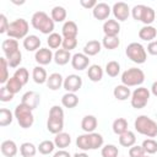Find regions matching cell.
<instances>
[{
  "label": "cell",
  "mask_w": 157,
  "mask_h": 157,
  "mask_svg": "<svg viewBox=\"0 0 157 157\" xmlns=\"http://www.w3.org/2000/svg\"><path fill=\"white\" fill-rule=\"evenodd\" d=\"M64 85V77L59 74V72H53L48 76V80H47V86L49 90L52 91H56L59 90L61 86Z\"/></svg>",
  "instance_id": "cell-19"
},
{
  "label": "cell",
  "mask_w": 157,
  "mask_h": 157,
  "mask_svg": "<svg viewBox=\"0 0 157 157\" xmlns=\"http://www.w3.org/2000/svg\"><path fill=\"white\" fill-rule=\"evenodd\" d=\"M112 12L114 15V18L119 22H123V21H126L130 16V7L126 2H123V1H119V2H115L112 7Z\"/></svg>",
  "instance_id": "cell-8"
},
{
  "label": "cell",
  "mask_w": 157,
  "mask_h": 157,
  "mask_svg": "<svg viewBox=\"0 0 157 157\" xmlns=\"http://www.w3.org/2000/svg\"><path fill=\"white\" fill-rule=\"evenodd\" d=\"M157 37V29L153 26H144L139 31V38L146 42H152Z\"/></svg>",
  "instance_id": "cell-22"
},
{
  "label": "cell",
  "mask_w": 157,
  "mask_h": 157,
  "mask_svg": "<svg viewBox=\"0 0 157 157\" xmlns=\"http://www.w3.org/2000/svg\"><path fill=\"white\" fill-rule=\"evenodd\" d=\"M64 90L66 92H71V93H76L81 87H82V78L78 75L71 74L67 75L64 78V85H63Z\"/></svg>",
  "instance_id": "cell-9"
},
{
  "label": "cell",
  "mask_w": 157,
  "mask_h": 157,
  "mask_svg": "<svg viewBox=\"0 0 157 157\" xmlns=\"http://www.w3.org/2000/svg\"><path fill=\"white\" fill-rule=\"evenodd\" d=\"M54 21L44 11H37L32 15L31 25L34 29L39 31L43 34H52L54 31Z\"/></svg>",
  "instance_id": "cell-1"
},
{
  "label": "cell",
  "mask_w": 157,
  "mask_h": 157,
  "mask_svg": "<svg viewBox=\"0 0 157 157\" xmlns=\"http://www.w3.org/2000/svg\"><path fill=\"white\" fill-rule=\"evenodd\" d=\"M1 49L5 54V56L20 50L18 49V42L17 39H13V38H9V39H5L2 43H1Z\"/></svg>",
  "instance_id": "cell-26"
},
{
  "label": "cell",
  "mask_w": 157,
  "mask_h": 157,
  "mask_svg": "<svg viewBox=\"0 0 157 157\" xmlns=\"http://www.w3.org/2000/svg\"><path fill=\"white\" fill-rule=\"evenodd\" d=\"M21 103L33 110V109H36L39 105V103H40V96L37 92H34V91H28V92H26L22 96Z\"/></svg>",
  "instance_id": "cell-13"
},
{
  "label": "cell",
  "mask_w": 157,
  "mask_h": 157,
  "mask_svg": "<svg viewBox=\"0 0 157 157\" xmlns=\"http://www.w3.org/2000/svg\"><path fill=\"white\" fill-rule=\"evenodd\" d=\"M53 157H71V155L67 151H65V150H59V151H56L54 153Z\"/></svg>",
  "instance_id": "cell-55"
},
{
  "label": "cell",
  "mask_w": 157,
  "mask_h": 157,
  "mask_svg": "<svg viewBox=\"0 0 157 157\" xmlns=\"http://www.w3.org/2000/svg\"><path fill=\"white\" fill-rule=\"evenodd\" d=\"M13 77L17 78V80L22 83V86H25V85L28 82V80H29L28 70H27L26 67H18V69H16V71H15V74H13Z\"/></svg>",
  "instance_id": "cell-45"
},
{
  "label": "cell",
  "mask_w": 157,
  "mask_h": 157,
  "mask_svg": "<svg viewBox=\"0 0 157 157\" xmlns=\"http://www.w3.org/2000/svg\"><path fill=\"white\" fill-rule=\"evenodd\" d=\"M146 152L142 148V146L139 145H134L129 148V157H145Z\"/></svg>",
  "instance_id": "cell-49"
},
{
  "label": "cell",
  "mask_w": 157,
  "mask_h": 157,
  "mask_svg": "<svg viewBox=\"0 0 157 157\" xmlns=\"http://www.w3.org/2000/svg\"><path fill=\"white\" fill-rule=\"evenodd\" d=\"M105 72L110 77H117L120 72V64L115 60H110L105 65Z\"/></svg>",
  "instance_id": "cell-40"
},
{
  "label": "cell",
  "mask_w": 157,
  "mask_h": 157,
  "mask_svg": "<svg viewBox=\"0 0 157 157\" xmlns=\"http://www.w3.org/2000/svg\"><path fill=\"white\" fill-rule=\"evenodd\" d=\"M66 10L63 6H54L50 12V17L54 22H64L66 20Z\"/></svg>",
  "instance_id": "cell-33"
},
{
  "label": "cell",
  "mask_w": 157,
  "mask_h": 157,
  "mask_svg": "<svg viewBox=\"0 0 157 157\" xmlns=\"http://www.w3.org/2000/svg\"><path fill=\"white\" fill-rule=\"evenodd\" d=\"M61 104L65 108H75L78 104V97L76 93H71V92H66L63 97H61Z\"/></svg>",
  "instance_id": "cell-31"
},
{
  "label": "cell",
  "mask_w": 157,
  "mask_h": 157,
  "mask_svg": "<svg viewBox=\"0 0 157 157\" xmlns=\"http://www.w3.org/2000/svg\"><path fill=\"white\" fill-rule=\"evenodd\" d=\"M87 76L92 82H99L103 78V69L97 64L90 65L87 70Z\"/></svg>",
  "instance_id": "cell-27"
},
{
  "label": "cell",
  "mask_w": 157,
  "mask_h": 157,
  "mask_svg": "<svg viewBox=\"0 0 157 157\" xmlns=\"http://www.w3.org/2000/svg\"><path fill=\"white\" fill-rule=\"evenodd\" d=\"M121 83L128 87L140 86L145 81V72L139 67H130L121 74Z\"/></svg>",
  "instance_id": "cell-4"
},
{
  "label": "cell",
  "mask_w": 157,
  "mask_h": 157,
  "mask_svg": "<svg viewBox=\"0 0 157 157\" xmlns=\"http://www.w3.org/2000/svg\"><path fill=\"white\" fill-rule=\"evenodd\" d=\"M13 115L18 123V125L23 129H28L33 125L34 123V115H33V110L29 109L28 107H26L25 104L20 103L16 105Z\"/></svg>",
  "instance_id": "cell-3"
},
{
  "label": "cell",
  "mask_w": 157,
  "mask_h": 157,
  "mask_svg": "<svg viewBox=\"0 0 157 157\" xmlns=\"http://www.w3.org/2000/svg\"><path fill=\"white\" fill-rule=\"evenodd\" d=\"M156 13L155 10L151 6H146L142 5V10H141V16H140V21L142 23H145V26H151V23L155 21Z\"/></svg>",
  "instance_id": "cell-20"
},
{
  "label": "cell",
  "mask_w": 157,
  "mask_h": 157,
  "mask_svg": "<svg viewBox=\"0 0 157 157\" xmlns=\"http://www.w3.org/2000/svg\"><path fill=\"white\" fill-rule=\"evenodd\" d=\"M48 118L64 120V110H63V108L59 107V105H53L50 108V110H49V117Z\"/></svg>",
  "instance_id": "cell-48"
},
{
  "label": "cell",
  "mask_w": 157,
  "mask_h": 157,
  "mask_svg": "<svg viewBox=\"0 0 157 157\" xmlns=\"http://www.w3.org/2000/svg\"><path fill=\"white\" fill-rule=\"evenodd\" d=\"M72 157H90V156H88L86 152H83V151H82V152H76Z\"/></svg>",
  "instance_id": "cell-57"
},
{
  "label": "cell",
  "mask_w": 157,
  "mask_h": 157,
  "mask_svg": "<svg viewBox=\"0 0 157 157\" xmlns=\"http://www.w3.org/2000/svg\"><path fill=\"white\" fill-rule=\"evenodd\" d=\"M71 66L77 71H82L90 67V56L83 53H76L71 58Z\"/></svg>",
  "instance_id": "cell-10"
},
{
  "label": "cell",
  "mask_w": 157,
  "mask_h": 157,
  "mask_svg": "<svg viewBox=\"0 0 157 157\" xmlns=\"http://www.w3.org/2000/svg\"><path fill=\"white\" fill-rule=\"evenodd\" d=\"M150 90L146 88V87H137L135 88V91L131 93V98H130V103H131V107L135 108V109H142L146 107V104L148 103V99H150Z\"/></svg>",
  "instance_id": "cell-7"
},
{
  "label": "cell",
  "mask_w": 157,
  "mask_h": 157,
  "mask_svg": "<svg viewBox=\"0 0 157 157\" xmlns=\"http://www.w3.org/2000/svg\"><path fill=\"white\" fill-rule=\"evenodd\" d=\"M90 139H91V147H92V150H97V148H99V147L103 146L104 140H103V136L101 134H98V132H91L90 134Z\"/></svg>",
  "instance_id": "cell-47"
},
{
  "label": "cell",
  "mask_w": 157,
  "mask_h": 157,
  "mask_svg": "<svg viewBox=\"0 0 157 157\" xmlns=\"http://www.w3.org/2000/svg\"><path fill=\"white\" fill-rule=\"evenodd\" d=\"M102 49V43L96 40V39H92V40H88L85 47H83V54H86L87 56H94L97 55Z\"/></svg>",
  "instance_id": "cell-21"
},
{
  "label": "cell",
  "mask_w": 157,
  "mask_h": 157,
  "mask_svg": "<svg viewBox=\"0 0 157 157\" xmlns=\"http://www.w3.org/2000/svg\"><path fill=\"white\" fill-rule=\"evenodd\" d=\"M136 144V136L132 131L128 130L124 134L119 135V145L123 147H131Z\"/></svg>",
  "instance_id": "cell-30"
},
{
  "label": "cell",
  "mask_w": 157,
  "mask_h": 157,
  "mask_svg": "<svg viewBox=\"0 0 157 157\" xmlns=\"http://www.w3.org/2000/svg\"><path fill=\"white\" fill-rule=\"evenodd\" d=\"M4 86H5V87L11 92V93H13V94H16L17 92H20V91H21V88L23 87V86H22V83H21L17 78H15L13 76H12V77H10V78H9V81H7Z\"/></svg>",
  "instance_id": "cell-42"
},
{
  "label": "cell",
  "mask_w": 157,
  "mask_h": 157,
  "mask_svg": "<svg viewBox=\"0 0 157 157\" xmlns=\"http://www.w3.org/2000/svg\"><path fill=\"white\" fill-rule=\"evenodd\" d=\"M110 12H112V9L105 2H98L94 6V9L92 10L93 17L96 20H98V21H104V20L107 21L108 17H109V15H110Z\"/></svg>",
  "instance_id": "cell-12"
},
{
  "label": "cell",
  "mask_w": 157,
  "mask_h": 157,
  "mask_svg": "<svg viewBox=\"0 0 157 157\" xmlns=\"http://www.w3.org/2000/svg\"><path fill=\"white\" fill-rule=\"evenodd\" d=\"M97 124H98V121L94 115H85L81 120V129L85 132L91 134V132H94Z\"/></svg>",
  "instance_id": "cell-17"
},
{
  "label": "cell",
  "mask_w": 157,
  "mask_h": 157,
  "mask_svg": "<svg viewBox=\"0 0 157 157\" xmlns=\"http://www.w3.org/2000/svg\"><path fill=\"white\" fill-rule=\"evenodd\" d=\"M142 148L147 155H153L157 152V141L155 139H146L142 141Z\"/></svg>",
  "instance_id": "cell-44"
},
{
  "label": "cell",
  "mask_w": 157,
  "mask_h": 157,
  "mask_svg": "<svg viewBox=\"0 0 157 157\" xmlns=\"http://www.w3.org/2000/svg\"><path fill=\"white\" fill-rule=\"evenodd\" d=\"M34 60L38 63V65L44 66V65L50 64L52 60H54V54H53L52 49H49V48H40L36 52Z\"/></svg>",
  "instance_id": "cell-11"
},
{
  "label": "cell",
  "mask_w": 157,
  "mask_h": 157,
  "mask_svg": "<svg viewBox=\"0 0 157 157\" xmlns=\"http://www.w3.org/2000/svg\"><path fill=\"white\" fill-rule=\"evenodd\" d=\"M113 96L118 101H126L128 98L131 97V91H130V88L128 86H125V85L121 83V85H118V86L114 87Z\"/></svg>",
  "instance_id": "cell-24"
},
{
  "label": "cell",
  "mask_w": 157,
  "mask_h": 157,
  "mask_svg": "<svg viewBox=\"0 0 157 157\" xmlns=\"http://www.w3.org/2000/svg\"><path fill=\"white\" fill-rule=\"evenodd\" d=\"M151 93H152L155 97H157V81H155V82L152 83V86H151Z\"/></svg>",
  "instance_id": "cell-56"
},
{
  "label": "cell",
  "mask_w": 157,
  "mask_h": 157,
  "mask_svg": "<svg viewBox=\"0 0 157 157\" xmlns=\"http://www.w3.org/2000/svg\"><path fill=\"white\" fill-rule=\"evenodd\" d=\"M0 148H1V153L5 157H15L17 155V151H18L16 142L12 141V140H5V141H2Z\"/></svg>",
  "instance_id": "cell-18"
},
{
  "label": "cell",
  "mask_w": 157,
  "mask_h": 157,
  "mask_svg": "<svg viewBox=\"0 0 157 157\" xmlns=\"http://www.w3.org/2000/svg\"><path fill=\"white\" fill-rule=\"evenodd\" d=\"M13 118H15V115H13V113L10 109L1 108V110H0V126L4 128V126L10 125L12 123Z\"/></svg>",
  "instance_id": "cell-36"
},
{
  "label": "cell",
  "mask_w": 157,
  "mask_h": 157,
  "mask_svg": "<svg viewBox=\"0 0 157 157\" xmlns=\"http://www.w3.org/2000/svg\"><path fill=\"white\" fill-rule=\"evenodd\" d=\"M13 93H11L5 86H2L1 88H0V101L1 102H10V101H12L13 99Z\"/></svg>",
  "instance_id": "cell-51"
},
{
  "label": "cell",
  "mask_w": 157,
  "mask_h": 157,
  "mask_svg": "<svg viewBox=\"0 0 157 157\" xmlns=\"http://www.w3.org/2000/svg\"><path fill=\"white\" fill-rule=\"evenodd\" d=\"M32 78L36 83L38 85H43V83H47V80H48V75H47V71L43 66L40 65H37L33 67V71H32Z\"/></svg>",
  "instance_id": "cell-23"
},
{
  "label": "cell",
  "mask_w": 157,
  "mask_h": 157,
  "mask_svg": "<svg viewBox=\"0 0 157 157\" xmlns=\"http://www.w3.org/2000/svg\"><path fill=\"white\" fill-rule=\"evenodd\" d=\"M101 155H102V157H118V155H119V148H118L115 145L108 144V145H105V146L102 147Z\"/></svg>",
  "instance_id": "cell-43"
},
{
  "label": "cell",
  "mask_w": 157,
  "mask_h": 157,
  "mask_svg": "<svg viewBox=\"0 0 157 157\" xmlns=\"http://www.w3.org/2000/svg\"><path fill=\"white\" fill-rule=\"evenodd\" d=\"M103 32L104 36H113V37H118L119 32H120V25L117 20H107L103 23Z\"/></svg>",
  "instance_id": "cell-16"
},
{
  "label": "cell",
  "mask_w": 157,
  "mask_h": 157,
  "mask_svg": "<svg viewBox=\"0 0 157 157\" xmlns=\"http://www.w3.org/2000/svg\"><path fill=\"white\" fill-rule=\"evenodd\" d=\"M63 39H64V38H63L61 34L53 32L52 34H49V37H48V39H47V44H48L49 49H56V50H58V48L63 44Z\"/></svg>",
  "instance_id": "cell-37"
},
{
  "label": "cell",
  "mask_w": 157,
  "mask_h": 157,
  "mask_svg": "<svg viewBox=\"0 0 157 157\" xmlns=\"http://www.w3.org/2000/svg\"><path fill=\"white\" fill-rule=\"evenodd\" d=\"M37 147L32 142H23L20 146V153L22 157H34L37 153Z\"/></svg>",
  "instance_id": "cell-35"
},
{
  "label": "cell",
  "mask_w": 157,
  "mask_h": 157,
  "mask_svg": "<svg viewBox=\"0 0 157 157\" xmlns=\"http://www.w3.org/2000/svg\"><path fill=\"white\" fill-rule=\"evenodd\" d=\"M125 54L135 64H144L147 59V53L145 47L137 42L130 43L125 49Z\"/></svg>",
  "instance_id": "cell-6"
},
{
  "label": "cell",
  "mask_w": 157,
  "mask_h": 157,
  "mask_svg": "<svg viewBox=\"0 0 157 157\" xmlns=\"http://www.w3.org/2000/svg\"><path fill=\"white\" fill-rule=\"evenodd\" d=\"M5 58H6V61L9 64V67H12V69L18 67L21 61H22V53L20 50H17V52H15V53L5 56Z\"/></svg>",
  "instance_id": "cell-39"
},
{
  "label": "cell",
  "mask_w": 157,
  "mask_h": 157,
  "mask_svg": "<svg viewBox=\"0 0 157 157\" xmlns=\"http://www.w3.org/2000/svg\"><path fill=\"white\" fill-rule=\"evenodd\" d=\"M135 130L150 139L157 136V123L147 115H139L134 123Z\"/></svg>",
  "instance_id": "cell-2"
},
{
  "label": "cell",
  "mask_w": 157,
  "mask_h": 157,
  "mask_svg": "<svg viewBox=\"0 0 157 157\" xmlns=\"http://www.w3.org/2000/svg\"><path fill=\"white\" fill-rule=\"evenodd\" d=\"M145 157H150V156H148V155H146V156H145Z\"/></svg>",
  "instance_id": "cell-58"
},
{
  "label": "cell",
  "mask_w": 157,
  "mask_h": 157,
  "mask_svg": "<svg viewBox=\"0 0 157 157\" xmlns=\"http://www.w3.org/2000/svg\"><path fill=\"white\" fill-rule=\"evenodd\" d=\"M28 29H29V25L25 18H16L15 21L10 22L6 34L9 36V38L25 39L28 36Z\"/></svg>",
  "instance_id": "cell-5"
},
{
  "label": "cell",
  "mask_w": 157,
  "mask_h": 157,
  "mask_svg": "<svg viewBox=\"0 0 157 157\" xmlns=\"http://www.w3.org/2000/svg\"><path fill=\"white\" fill-rule=\"evenodd\" d=\"M54 144L59 150H65L71 144V136L67 132H59L54 137Z\"/></svg>",
  "instance_id": "cell-25"
},
{
  "label": "cell",
  "mask_w": 157,
  "mask_h": 157,
  "mask_svg": "<svg viewBox=\"0 0 157 157\" xmlns=\"http://www.w3.org/2000/svg\"><path fill=\"white\" fill-rule=\"evenodd\" d=\"M76 146L81 150V151H88V150H92L91 147V139H90V134H82V135H78L77 139H76Z\"/></svg>",
  "instance_id": "cell-34"
},
{
  "label": "cell",
  "mask_w": 157,
  "mask_h": 157,
  "mask_svg": "<svg viewBox=\"0 0 157 157\" xmlns=\"http://www.w3.org/2000/svg\"><path fill=\"white\" fill-rule=\"evenodd\" d=\"M61 47H63V49H65L67 52L75 49L77 47V38H64Z\"/></svg>",
  "instance_id": "cell-50"
},
{
  "label": "cell",
  "mask_w": 157,
  "mask_h": 157,
  "mask_svg": "<svg viewBox=\"0 0 157 157\" xmlns=\"http://www.w3.org/2000/svg\"><path fill=\"white\" fill-rule=\"evenodd\" d=\"M63 129H64V120L48 118V121H47V130H48L49 132L56 135V134H59V132H63Z\"/></svg>",
  "instance_id": "cell-29"
},
{
  "label": "cell",
  "mask_w": 157,
  "mask_h": 157,
  "mask_svg": "<svg viewBox=\"0 0 157 157\" xmlns=\"http://www.w3.org/2000/svg\"><path fill=\"white\" fill-rule=\"evenodd\" d=\"M98 2L96 1V0H81L80 1V5L82 6V7H85V9H94V6L97 5Z\"/></svg>",
  "instance_id": "cell-53"
},
{
  "label": "cell",
  "mask_w": 157,
  "mask_h": 157,
  "mask_svg": "<svg viewBox=\"0 0 157 157\" xmlns=\"http://www.w3.org/2000/svg\"><path fill=\"white\" fill-rule=\"evenodd\" d=\"M40 39L38 36L36 34H28L25 39H23V48L27 52H37L38 49H40Z\"/></svg>",
  "instance_id": "cell-15"
},
{
  "label": "cell",
  "mask_w": 157,
  "mask_h": 157,
  "mask_svg": "<svg viewBox=\"0 0 157 157\" xmlns=\"http://www.w3.org/2000/svg\"><path fill=\"white\" fill-rule=\"evenodd\" d=\"M112 129L113 132L118 136L124 134L125 131H128V120L125 118H117L112 124Z\"/></svg>",
  "instance_id": "cell-32"
},
{
  "label": "cell",
  "mask_w": 157,
  "mask_h": 157,
  "mask_svg": "<svg viewBox=\"0 0 157 157\" xmlns=\"http://www.w3.org/2000/svg\"><path fill=\"white\" fill-rule=\"evenodd\" d=\"M9 26H10V22L7 21L6 16L4 13L0 15V33H7V29H9Z\"/></svg>",
  "instance_id": "cell-52"
},
{
  "label": "cell",
  "mask_w": 157,
  "mask_h": 157,
  "mask_svg": "<svg viewBox=\"0 0 157 157\" xmlns=\"http://www.w3.org/2000/svg\"><path fill=\"white\" fill-rule=\"evenodd\" d=\"M147 53L151 55H157V40H152L147 45Z\"/></svg>",
  "instance_id": "cell-54"
},
{
  "label": "cell",
  "mask_w": 157,
  "mask_h": 157,
  "mask_svg": "<svg viewBox=\"0 0 157 157\" xmlns=\"http://www.w3.org/2000/svg\"><path fill=\"white\" fill-rule=\"evenodd\" d=\"M55 147H56V146H55L54 141L44 140V141H42V142L38 145L37 148H38L39 153H42V155H49V153H52V152L54 151Z\"/></svg>",
  "instance_id": "cell-41"
},
{
  "label": "cell",
  "mask_w": 157,
  "mask_h": 157,
  "mask_svg": "<svg viewBox=\"0 0 157 157\" xmlns=\"http://www.w3.org/2000/svg\"><path fill=\"white\" fill-rule=\"evenodd\" d=\"M0 64H1V75H0V82L5 85L9 81V64L6 61V58H0Z\"/></svg>",
  "instance_id": "cell-46"
},
{
  "label": "cell",
  "mask_w": 157,
  "mask_h": 157,
  "mask_svg": "<svg viewBox=\"0 0 157 157\" xmlns=\"http://www.w3.org/2000/svg\"><path fill=\"white\" fill-rule=\"evenodd\" d=\"M71 54L70 52L65 50V49H58L55 53H54V61L55 64L63 66V65H66L69 61H71Z\"/></svg>",
  "instance_id": "cell-28"
},
{
  "label": "cell",
  "mask_w": 157,
  "mask_h": 157,
  "mask_svg": "<svg viewBox=\"0 0 157 157\" xmlns=\"http://www.w3.org/2000/svg\"><path fill=\"white\" fill-rule=\"evenodd\" d=\"M120 44V40H119V37H113V36H104L103 37V40H102V45L108 49V50H113V49H117Z\"/></svg>",
  "instance_id": "cell-38"
},
{
  "label": "cell",
  "mask_w": 157,
  "mask_h": 157,
  "mask_svg": "<svg viewBox=\"0 0 157 157\" xmlns=\"http://www.w3.org/2000/svg\"><path fill=\"white\" fill-rule=\"evenodd\" d=\"M78 33V27L76 25V22L69 20L65 21L61 28V36L63 38H76Z\"/></svg>",
  "instance_id": "cell-14"
}]
</instances>
